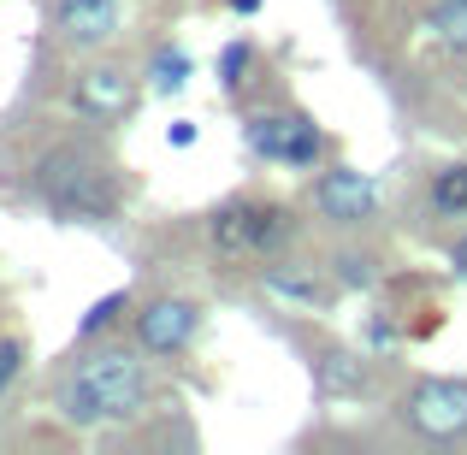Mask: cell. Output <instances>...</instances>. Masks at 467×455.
Instances as JSON below:
<instances>
[{
    "label": "cell",
    "mask_w": 467,
    "mask_h": 455,
    "mask_svg": "<svg viewBox=\"0 0 467 455\" xmlns=\"http://www.w3.org/2000/svg\"><path fill=\"white\" fill-rule=\"evenodd\" d=\"M54 408H59V420H66V426H119V420H137V414L149 408V367H142V349H130V343L83 349L78 361L59 373Z\"/></svg>",
    "instance_id": "obj_1"
},
{
    "label": "cell",
    "mask_w": 467,
    "mask_h": 455,
    "mask_svg": "<svg viewBox=\"0 0 467 455\" xmlns=\"http://www.w3.org/2000/svg\"><path fill=\"white\" fill-rule=\"evenodd\" d=\"M36 202L54 225H113L125 213V171L83 142H59L30 171Z\"/></svg>",
    "instance_id": "obj_2"
},
{
    "label": "cell",
    "mask_w": 467,
    "mask_h": 455,
    "mask_svg": "<svg viewBox=\"0 0 467 455\" xmlns=\"http://www.w3.org/2000/svg\"><path fill=\"white\" fill-rule=\"evenodd\" d=\"M207 237L231 261H273L296 243V207L273 195H231L207 213Z\"/></svg>",
    "instance_id": "obj_3"
},
{
    "label": "cell",
    "mask_w": 467,
    "mask_h": 455,
    "mask_svg": "<svg viewBox=\"0 0 467 455\" xmlns=\"http://www.w3.org/2000/svg\"><path fill=\"white\" fill-rule=\"evenodd\" d=\"M243 142H249L254 160L285 166V171H308V166L326 160V137H319V125L308 113H296V107H273V113L243 119Z\"/></svg>",
    "instance_id": "obj_4"
},
{
    "label": "cell",
    "mask_w": 467,
    "mask_h": 455,
    "mask_svg": "<svg viewBox=\"0 0 467 455\" xmlns=\"http://www.w3.org/2000/svg\"><path fill=\"white\" fill-rule=\"evenodd\" d=\"M402 420L420 444H462L467 438V378H414L402 397Z\"/></svg>",
    "instance_id": "obj_5"
},
{
    "label": "cell",
    "mask_w": 467,
    "mask_h": 455,
    "mask_svg": "<svg viewBox=\"0 0 467 455\" xmlns=\"http://www.w3.org/2000/svg\"><path fill=\"white\" fill-rule=\"evenodd\" d=\"M202 319H207L202 302H190V296H154V302H142L137 314H130V337H137L142 355L171 361V355H183L195 343Z\"/></svg>",
    "instance_id": "obj_6"
},
{
    "label": "cell",
    "mask_w": 467,
    "mask_h": 455,
    "mask_svg": "<svg viewBox=\"0 0 467 455\" xmlns=\"http://www.w3.org/2000/svg\"><path fill=\"white\" fill-rule=\"evenodd\" d=\"M314 213L337 231H361L379 219V183L355 166H326L314 178Z\"/></svg>",
    "instance_id": "obj_7"
},
{
    "label": "cell",
    "mask_w": 467,
    "mask_h": 455,
    "mask_svg": "<svg viewBox=\"0 0 467 455\" xmlns=\"http://www.w3.org/2000/svg\"><path fill=\"white\" fill-rule=\"evenodd\" d=\"M137 107V78H130L119 59H101V66H83L71 78V113L83 125H119Z\"/></svg>",
    "instance_id": "obj_8"
},
{
    "label": "cell",
    "mask_w": 467,
    "mask_h": 455,
    "mask_svg": "<svg viewBox=\"0 0 467 455\" xmlns=\"http://www.w3.org/2000/svg\"><path fill=\"white\" fill-rule=\"evenodd\" d=\"M54 30L66 47H107L119 36V0H54Z\"/></svg>",
    "instance_id": "obj_9"
},
{
    "label": "cell",
    "mask_w": 467,
    "mask_h": 455,
    "mask_svg": "<svg viewBox=\"0 0 467 455\" xmlns=\"http://www.w3.org/2000/svg\"><path fill=\"white\" fill-rule=\"evenodd\" d=\"M314 378H319V397H361L367 361L343 343H314Z\"/></svg>",
    "instance_id": "obj_10"
},
{
    "label": "cell",
    "mask_w": 467,
    "mask_h": 455,
    "mask_svg": "<svg viewBox=\"0 0 467 455\" xmlns=\"http://www.w3.org/2000/svg\"><path fill=\"white\" fill-rule=\"evenodd\" d=\"M261 284L273 290L278 302H296V307H319V302H326V284H319L308 266H290V261L266 266V273H261Z\"/></svg>",
    "instance_id": "obj_11"
},
{
    "label": "cell",
    "mask_w": 467,
    "mask_h": 455,
    "mask_svg": "<svg viewBox=\"0 0 467 455\" xmlns=\"http://www.w3.org/2000/svg\"><path fill=\"white\" fill-rule=\"evenodd\" d=\"M426 202H432L438 219H467V160H450V166L432 171V183H426Z\"/></svg>",
    "instance_id": "obj_12"
},
{
    "label": "cell",
    "mask_w": 467,
    "mask_h": 455,
    "mask_svg": "<svg viewBox=\"0 0 467 455\" xmlns=\"http://www.w3.org/2000/svg\"><path fill=\"white\" fill-rule=\"evenodd\" d=\"M426 36H432V47L467 59V0H438V6L426 12Z\"/></svg>",
    "instance_id": "obj_13"
},
{
    "label": "cell",
    "mask_w": 467,
    "mask_h": 455,
    "mask_svg": "<svg viewBox=\"0 0 467 455\" xmlns=\"http://www.w3.org/2000/svg\"><path fill=\"white\" fill-rule=\"evenodd\" d=\"M326 273H331V284L337 290H367L379 278V254H367V249H337L326 261Z\"/></svg>",
    "instance_id": "obj_14"
},
{
    "label": "cell",
    "mask_w": 467,
    "mask_h": 455,
    "mask_svg": "<svg viewBox=\"0 0 467 455\" xmlns=\"http://www.w3.org/2000/svg\"><path fill=\"white\" fill-rule=\"evenodd\" d=\"M190 54L183 47H154V59H149V89L154 95H178L183 83H190Z\"/></svg>",
    "instance_id": "obj_15"
},
{
    "label": "cell",
    "mask_w": 467,
    "mask_h": 455,
    "mask_svg": "<svg viewBox=\"0 0 467 455\" xmlns=\"http://www.w3.org/2000/svg\"><path fill=\"white\" fill-rule=\"evenodd\" d=\"M125 307H130V296L125 290H107L101 302H89V314L78 319V343H95V337H107V331L125 319Z\"/></svg>",
    "instance_id": "obj_16"
},
{
    "label": "cell",
    "mask_w": 467,
    "mask_h": 455,
    "mask_svg": "<svg viewBox=\"0 0 467 455\" xmlns=\"http://www.w3.org/2000/svg\"><path fill=\"white\" fill-rule=\"evenodd\" d=\"M249 66H254V47L249 42H225L219 47V89L237 95L243 83H249Z\"/></svg>",
    "instance_id": "obj_17"
},
{
    "label": "cell",
    "mask_w": 467,
    "mask_h": 455,
    "mask_svg": "<svg viewBox=\"0 0 467 455\" xmlns=\"http://www.w3.org/2000/svg\"><path fill=\"white\" fill-rule=\"evenodd\" d=\"M24 361H30V349H24V337H0V397H6V390L18 385Z\"/></svg>",
    "instance_id": "obj_18"
},
{
    "label": "cell",
    "mask_w": 467,
    "mask_h": 455,
    "mask_svg": "<svg viewBox=\"0 0 467 455\" xmlns=\"http://www.w3.org/2000/svg\"><path fill=\"white\" fill-rule=\"evenodd\" d=\"M402 337H409V331H402L397 314H373V319H367V349H385V355H390Z\"/></svg>",
    "instance_id": "obj_19"
},
{
    "label": "cell",
    "mask_w": 467,
    "mask_h": 455,
    "mask_svg": "<svg viewBox=\"0 0 467 455\" xmlns=\"http://www.w3.org/2000/svg\"><path fill=\"white\" fill-rule=\"evenodd\" d=\"M195 137H202V125H195V119H178V125L166 130V142H171V149H190Z\"/></svg>",
    "instance_id": "obj_20"
},
{
    "label": "cell",
    "mask_w": 467,
    "mask_h": 455,
    "mask_svg": "<svg viewBox=\"0 0 467 455\" xmlns=\"http://www.w3.org/2000/svg\"><path fill=\"white\" fill-rule=\"evenodd\" d=\"M450 266H456V278H467V231L450 243Z\"/></svg>",
    "instance_id": "obj_21"
},
{
    "label": "cell",
    "mask_w": 467,
    "mask_h": 455,
    "mask_svg": "<svg viewBox=\"0 0 467 455\" xmlns=\"http://www.w3.org/2000/svg\"><path fill=\"white\" fill-rule=\"evenodd\" d=\"M231 12H243V18H254V12H261V0H231Z\"/></svg>",
    "instance_id": "obj_22"
},
{
    "label": "cell",
    "mask_w": 467,
    "mask_h": 455,
    "mask_svg": "<svg viewBox=\"0 0 467 455\" xmlns=\"http://www.w3.org/2000/svg\"><path fill=\"white\" fill-rule=\"evenodd\" d=\"M462 95H467V71H462Z\"/></svg>",
    "instance_id": "obj_23"
}]
</instances>
